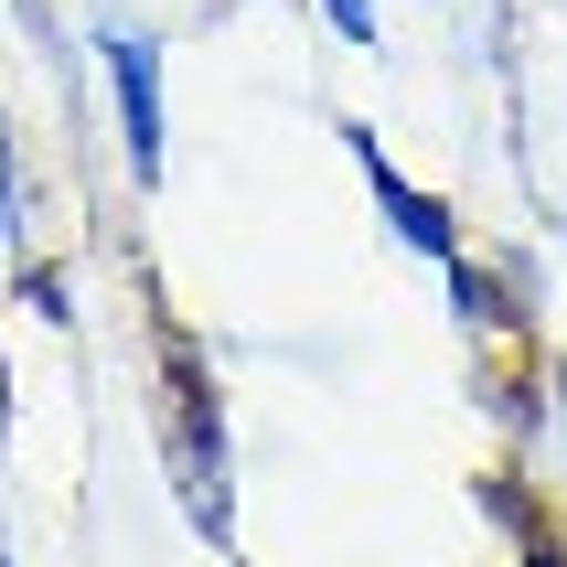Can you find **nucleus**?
Masks as SVG:
<instances>
[{
  "label": "nucleus",
  "mask_w": 567,
  "mask_h": 567,
  "mask_svg": "<svg viewBox=\"0 0 567 567\" xmlns=\"http://www.w3.org/2000/svg\"><path fill=\"white\" fill-rule=\"evenodd\" d=\"M107 86H118V128H128V172L161 183V43L151 32H107Z\"/></svg>",
  "instance_id": "obj_1"
},
{
  "label": "nucleus",
  "mask_w": 567,
  "mask_h": 567,
  "mask_svg": "<svg viewBox=\"0 0 567 567\" xmlns=\"http://www.w3.org/2000/svg\"><path fill=\"white\" fill-rule=\"evenodd\" d=\"M343 140H353V161H364V183H375L385 225H396V247H417L429 268H461V236H450V204H440V193H417L408 172H396V161L364 140V128H343Z\"/></svg>",
  "instance_id": "obj_2"
},
{
  "label": "nucleus",
  "mask_w": 567,
  "mask_h": 567,
  "mask_svg": "<svg viewBox=\"0 0 567 567\" xmlns=\"http://www.w3.org/2000/svg\"><path fill=\"white\" fill-rule=\"evenodd\" d=\"M172 396H183V493H193V525L204 536H225V429H215V385L193 375V364H172Z\"/></svg>",
  "instance_id": "obj_3"
},
{
  "label": "nucleus",
  "mask_w": 567,
  "mask_h": 567,
  "mask_svg": "<svg viewBox=\"0 0 567 567\" xmlns=\"http://www.w3.org/2000/svg\"><path fill=\"white\" fill-rule=\"evenodd\" d=\"M22 236V183H11V118H0V247Z\"/></svg>",
  "instance_id": "obj_4"
},
{
  "label": "nucleus",
  "mask_w": 567,
  "mask_h": 567,
  "mask_svg": "<svg viewBox=\"0 0 567 567\" xmlns=\"http://www.w3.org/2000/svg\"><path fill=\"white\" fill-rule=\"evenodd\" d=\"M321 11H332V22H343L353 43H375V0H321Z\"/></svg>",
  "instance_id": "obj_5"
},
{
  "label": "nucleus",
  "mask_w": 567,
  "mask_h": 567,
  "mask_svg": "<svg viewBox=\"0 0 567 567\" xmlns=\"http://www.w3.org/2000/svg\"><path fill=\"white\" fill-rule=\"evenodd\" d=\"M525 567H567V557H546V546H536V557H525Z\"/></svg>",
  "instance_id": "obj_6"
}]
</instances>
